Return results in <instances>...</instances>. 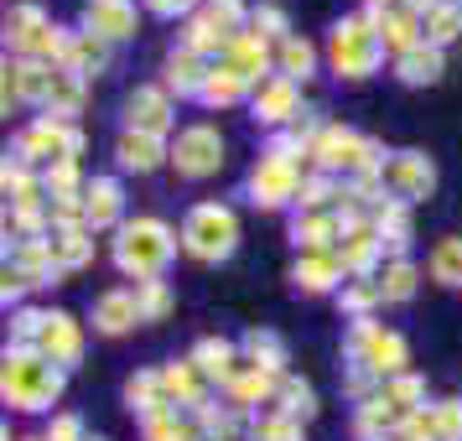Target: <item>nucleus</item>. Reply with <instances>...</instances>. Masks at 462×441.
Here are the masks:
<instances>
[{"instance_id":"22","label":"nucleus","mask_w":462,"mask_h":441,"mask_svg":"<svg viewBox=\"0 0 462 441\" xmlns=\"http://www.w3.org/2000/svg\"><path fill=\"white\" fill-rule=\"evenodd\" d=\"M229 390V400L245 410V405H260V400L271 395V390H281V379H275V369H260V363H239L234 369V379L224 384Z\"/></svg>"},{"instance_id":"50","label":"nucleus","mask_w":462,"mask_h":441,"mask_svg":"<svg viewBox=\"0 0 462 441\" xmlns=\"http://www.w3.org/2000/svg\"><path fill=\"white\" fill-rule=\"evenodd\" d=\"M374 11H379V0H374Z\"/></svg>"},{"instance_id":"27","label":"nucleus","mask_w":462,"mask_h":441,"mask_svg":"<svg viewBox=\"0 0 462 441\" xmlns=\"http://www.w3.org/2000/svg\"><path fill=\"white\" fill-rule=\"evenodd\" d=\"M192 369H198L203 379H218V384H229L239 363H234V348L224 343V337H203V343L192 348Z\"/></svg>"},{"instance_id":"35","label":"nucleus","mask_w":462,"mask_h":441,"mask_svg":"<svg viewBox=\"0 0 462 441\" xmlns=\"http://www.w3.org/2000/svg\"><path fill=\"white\" fill-rule=\"evenodd\" d=\"M416 280H420V271L411 260H390L384 275H379V291H384V301H411L416 296Z\"/></svg>"},{"instance_id":"13","label":"nucleus","mask_w":462,"mask_h":441,"mask_svg":"<svg viewBox=\"0 0 462 441\" xmlns=\"http://www.w3.org/2000/svg\"><path fill=\"white\" fill-rule=\"evenodd\" d=\"M125 130H141V135H167L171 130V99L162 88H135L125 99Z\"/></svg>"},{"instance_id":"11","label":"nucleus","mask_w":462,"mask_h":441,"mask_svg":"<svg viewBox=\"0 0 462 441\" xmlns=\"http://www.w3.org/2000/svg\"><path fill=\"white\" fill-rule=\"evenodd\" d=\"M84 32L105 37V42H125V37H135V5L130 0H84Z\"/></svg>"},{"instance_id":"43","label":"nucleus","mask_w":462,"mask_h":441,"mask_svg":"<svg viewBox=\"0 0 462 441\" xmlns=\"http://www.w3.org/2000/svg\"><path fill=\"white\" fill-rule=\"evenodd\" d=\"M431 416H437V441H462V400H437Z\"/></svg>"},{"instance_id":"39","label":"nucleus","mask_w":462,"mask_h":441,"mask_svg":"<svg viewBox=\"0 0 462 441\" xmlns=\"http://www.w3.org/2000/svg\"><path fill=\"white\" fill-rule=\"evenodd\" d=\"M135 301H141V322H162V317L171 312L167 280H141V286H135Z\"/></svg>"},{"instance_id":"51","label":"nucleus","mask_w":462,"mask_h":441,"mask_svg":"<svg viewBox=\"0 0 462 441\" xmlns=\"http://www.w3.org/2000/svg\"><path fill=\"white\" fill-rule=\"evenodd\" d=\"M94 441H105V436H94Z\"/></svg>"},{"instance_id":"42","label":"nucleus","mask_w":462,"mask_h":441,"mask_svg":"<svg viewBox=\"0 0 462 441\" xmlns=\"http://www.w3.org/2000/svg\"><path fill=\"white\" fill-rule=\"evenodd\" d=\"M203 16H208L218 32L239 37V26H245V0H208V5H203Z\"/></svg>"},{"instance_id":"21","label":"nucleus","mask_w":462,"mask_h":441,"mask_svg":"<svg viewBox=\"0 0 462 441\" xmlns=\"http://www.w3.org/2000/svg\"><path fill=\"white\" fill-rule=\"evenodd\" d=\"M47 250H52V265L58 271H79V265H88L94 260V229H52V239H47Z\"/></svg>"},{"instance_id":"7","label":"nucleus","mask_w":462,"mask_h":441,"mask_svg":"<svg viewBox=\"0 0 462 441\" xmlns=\"http://www.w3.org/2000/svg\"><path fill=\"white\" fill-rule=\"evenodd\" d=\"M79 151H84V135L68 125V120H32V125L16 135V161H47V167H58V161H79Z\"/></svg>"},{"instance_id":"17","label":"nucleus","mask_w":462,"mask_h":441,"mask_svg":"<svg viewBox=\"0 0 462 441\" xmlns=\"http://www.w3.org/2000/svg\"><path fill=\"white\" fill-rule=\"evenodd\" d=\"M115 156H120V167L125 171H156L167 161L171 151L162 146V135H141V130H125L120 141H115Z\"/></svg>"},{"instance_id":"9","label":"nucleus","mask_w":462,"mask_h":441,"mask_svg":"<svg viewBox=\"0 0 462 441\" xmlns=\"http://www.w3.org/2000/svg\"><path fill=\"white\" fill-rule=\"evenodd\" d=\"M379 182H384V192H390L395 203H416V198H431V188H437V167H431L426 151H400V156L384 161Z\"/></svg>"},{"instance_id":"14","label":"nucleus","mask_w":462,"mask_h":441,"mask_svg":"<svg viewBox=\"0 0 462 441\" xmlns=\"http://www.w3.org/2000/svg\"><path fill=\"white\" fill-rule=\"evenodd\" d=\"M343 275H348L343 254H333V250H301V260H296L291 280L301 286V291H333Z\"/></svg>"},{"instance_id":"48","label":"nucleus","mask_w":462,"mask_h":441,"mask_svg":"<svg viewBox=\"0 0 462 441\" xmlns=\"http://www.w3.org/2000/svg\"><path fill=\"white\" fill-rule=\"evenodd\" d=\"M47 441H84V420L79 416H58L47 426Z\"/></svg>"},{"instance_id":"20","label":"nucleus","mask_w":462,"mask_h":441,"mask_svg":"<svg viewBox=\"0 0 462 441\" xmlns=\"http://www.w3.org/2000/svg\"><path fill=\"white\" fill-rule=\"evenodd\" d=\"M374 229H379V239H384V250L395 254V260H405V244H411V213H405V203L379 198L374 203Z\"/></svg>"},{"instance_id":"46","label":"nucleus","mask_w":462,"mask_h":441,"mask_svg":"<svg viewBox=\"0 0 462 441\" xmlns=\"http://www.w3.org/2000/svg\"><path fill=\"white\" fill-rule=\"evenodd\" d=\"M374 301H384V291H379V280H364V275H358L354 286H343V307H348V312H358V317H364V307H374Z\"/></svg>"},{"instance_id":"25","label":"nucleus","mask_w":462,"mask_h":441,"mask_svg":"<svg viewBox=\"0 0 462 441\" xmlns=\"http://www.w3.org/2000/svg\"><path fill=\"white\" fill-rule=\"evenodd\" d=\"M208 73L213 68H203V58H198L192 47H177L167 58V88H177V94H203Z\"/></svg>"},{"instance_id":"3","label":"nucleus","mask_w":462,"mask_h":441,"mask_svg":"<svg viewBox=\"0 0 462 441\" xmlns=\"http://www.w3.org/2000/svg\"><path fill=\"white\" fill-rule=\"evenodd\" d=\"M171 250H177V239H171V229L162 218H135L115 239V265L125 275H141V280H162Z\"/></svg>"},{"instance_id":"29","label":"nucleus","mask_w":462,"mask_h":441,"mask_svg":"<svg viewBox=\"0 0 462 441\" xmlns=\"http://www.w3.org/2000/svg\"><path fill=\"white\" fill-rule=\"evenodd\" d=\"M337 234H343V224H337L333 213H301L296 229H291V239L301 244V250H328Z\"/></svg>"},{"instance_id":"5","label":"nucleus","mask_w":462,"mask_h":441,"mask_svg":"<svg viewBox=\"0 0 462 441\" xmlns=\"http://www.w3.org/2000/svg\"><path fill=\"white\" fill-rule=\"evenodd\" d=\"M182 244L192 260H229L239 244V218L224 203H198L182 224Z\"/></svg>"},{"instance_id":"8","label":"nucleus","mask_w":462,"mask_h":441,"mask_svg":"<svg viewBox=\"0 0 462 441\" xmlns=\"http://www.w3.org/2000/svg\"><path fill=\"white\" fill-rule=\"evenodd\" d=\"M171 167L177 177H213V171L224 167V135L213 125H188L177 135V146H171Z\"/></svg>"},{"instance_id":"44","label":"nucleus","mask_w":462,"mask_h":441,"mask_svg":"<svg viewBox=\"0 0 462 441\" xmlns=\"http://www.w3.org/2000/svg\"><path fill=\"white\" fill-rule=\"evenodd\" d=\"M125 400H130V410H151L162 400V374H135L125 384Z\"/></svg>"},{"instance_id":"10","label":"nucleus","mask_w":462,"mask_h":441,"mask_svg":"<svg viewBox=\"0 0 462 441\" xmlns=\"http://www.w3.org/2000/svg\"><path fill=\"white\" fill-rule=\"evenodd\" d=\"M250 198L260 208H281V203H291L301 198V171L296 161H275V156H260L250 171Z\"/></svg>"},{"instance_id":"23","label":"nucleus","mask_w":462,"mask_h":441,"mask_svg":"<svg viewBox=\"0 0 462 441\" xmlns=\"http://www.w3.org/2000/svg\"><path fill=\"white\" fill-rule=\"evenodd\" d=\"M265 63H271V52H265V37H254V32H239L229 42V52H224V68H234L245 84H254L265 73Z\"/></svg>"},{"instance_id":"18","label":"nucleus","mask_w":462,"mask_h":441,"mask_svg":"<svg viewBox=\"0 0 462 441\" xmlns=\"http://www.w3.org/2000/svg\"><path fill=\"white\" fill-rule=\"evenodd\" d=\"M337 254H343L348 275H364L379 254H384V239H379L374 224H348V229H343V250H337Z\"/></svg>"},{"instance_id":"2","label":"nucleus","mask_w":462,"mask_h":441,"mask_svg":"<svg viewBox=\"0 0 462 441\" xmlns=\"http://www.w3.org/2000/svg\"><path fill=\"white\" fill-rule=\"evenodd\" d=\"M337 78H369L384 63V37H379V11L369 16H348L333 26V42H328Z\"/></svg>"},{"instance_id":"45","label":"nucleus","mask_w":462,"mask_h":441,"mask_svg":"<svg viewBox=\"0 0 462 441\" xmlns=\"http://www.w3.org/2000/svg\"><path fill=\"white\" fill-rule=\"evenodd\" d=\"M42 188L52 192V198H73V188H79V161H58V167H47Z\"/></svg>"},{"instance_id":"32","label":"nucleus","mask_w":462,"mask_h":441,"mask_svg":"<svg viewBox=\"0 0 462 441\" xmlns=\"http://www.w3.org/2000/svg\"><path fill=\"white\" fill-rule=\"evenodd\" d=\"M229 42H234V37H229V32H218L208 16H192L188 32H182V47H192L198 58H208V52H218V58H224V52H229Z\"/></svg>"},{"instance_id":"24","label":"nucleus","mask_w":462,"mask_h":441,"mask_svg":"<svg viewBox=\"0 0 462 441\" xmlns=\"http://www.w3.org/2000/svg\"><path fill=\"white\" fill-rule=\"evenodd\" d=\"M395 78H400V84H411V88L437 84V78H441V47L420 42V47H411V52H400V58H395Z\"/></svg>"},{"instance_id":"19","label":"nucleus","mask_w":462,"mask_h":441,"mask_svg":"<svg viewBox=\"0 0 462 441\" xmlns=\"http://www.w3.org/2000/svg\"><path fill=\"white\" fill-rule=\"evenodd\" d=\"M120 218V182L115 177H94L84 188V224L88 229H109Z\"/></svg>"},{"instance_id":"40","label":"nucleus","mask_w":462,"mask_h":441,"mask_svg":"<svg viewBox=\"0 0 462 441\" xmlns=\"http://www.w3.org/2000/svg\"><path fill=\"white\" fill-rule=\"evenodd\" d=\"M245 354H250V363L275 369V374H281V363H286V348H281V337L275 333H250L245 337Z\"/></svg>"},{"instance_id":"36","label":"nucleus","mask_w":462,"mask_h":441,"mask_svg":"<svg viewBox=\"0 0 462 441\" xmlns=\"http://www.w3.org/2000/svg\"><path fill=\"white\" fill-rule=\"evenodd\" d=\"M312 63H317L312 42H301V37H286L281 42V78L301 84V78H312Z\"/></svg>"},{"instance_id":"12","label":"nucleus","mask_w":462,"mask_h":441,"mask_svg":"<svg viewBox=\"0 0 462 441\" xmlns=\"http://www.w3.org/2000/svg\"><path fill=\"white\" fill-rule=\"evenodd\" d=\"M37 354L52 358L58 369H68V363H79V354H84V337H79V322L68 312H47L42 322V337H37Z\"/></svg>"},{"instance_id":"30","label":"nucleus","mask_w":462,"mask_h":441,"mask_svg":"<svg viewBox=\"0 0 462 441\" xmlns=\"http://www.w3.org/2000/svg\"><path fill=\"white\" fill-rule=\"evenodd\" d=\"M379 395L395 405L400 426H405V416H416V410H420V400H426V384H420L416 374H395V379H384V384H379Z\"/></svg>"},{"instance_id":"34","label":"nucleus","mask_w":462,"mask_h":441,"mask_svg":"<svg viewBox=\"0 0 462 441\" xmlns=\"http://www.w3.org/2000/svg\"><path fill=\"white\" fill-rule=\"evenodd\" d=\"M245 78H239V73H234V68H213L208 73V84H203V94H198V99H203V105H213V109H224V105H234V99H239V94H245Z\"/></svg>"},{"instance_id":"47","label":"nucleus","mask_w":462,"mask_h":441,"mask_svg":"<svg viewBox=\"0 0 462 441\" xmlns=\"http://www.w3.org/2000/svg\"><path fill=\"white\" fill-rule=\"evenodd\" d=\"M250 26H254V37H281V42L291 37V32H286V16H281L275 5H254V11H250Z\"/></svg>"},{"instance_id":"33","label":"nucleus","mask_w":462,"mask_h":441,"mask_svg":"<svg viewBox=\"0 0 462 441\" xmlns=\"http://www.w3.org/2000/svg\"><path fill=\"white\" fill-rule=\"evenodd\" d=\"M79 105H84V78L68 73V68H58V84H52L47 115H52V120H68V115H79Z\"/></svg>"},{"instance_id":"37","label":"nucleus","mask_w":462,"mask_h":441,"mask_svg":"<svg viewBox=\"0 0 462 441\" xmlns=\"http://www.w3.org/2000/svg\"><path fill=\"white\" fill-rule=\"evenodd\" d=\"M275 400H281V410H286L291 420H312L317 416V395H312V384H301V379H281Z\"/></svg>"},{"instance_id":"15","label":"nucleus","mask_w":462,"mask_h":441,"mask_svg":"<svg viewBox=\"0 0 462 441\" xmlns=\"http://www.w3.org/2000/svg\"><path fill=\"white\" fill-rule=\"evenodd\" d=\"M296 115V84L291 78H260V88H254V120L260 125H286Z\"/></svg>"},{"instance_id":"4","label":"nucleus","mask_w":462,"mask_h":441,"mask_svg":"<svg viewBox=\"0 0 462 441\" xmlns=\"http://www.w3.org/2000/svg\"><path fill=\"white\" fill-rule=\"evenodd\" d=\"M5 42L16 47V58H32V63H58V68H63L68 42H73V37H68L63 26L47 22L42 5H16V11H11V22H5Z\"/></svg>"},{"instance_id":"49","label":"nucleus","mask_w":462,"mask_h":441,"mask_svg":"<svg viewBox=\"0 0 462 441\" xmlns=\"http://www.w3.org/2000/svg\"><path fill=\"white\" fill-rule=\"evenodd\" d=\"M156 16H182V11H192V0H146Z\"/></svg>"},{"instance_id":"52","label":"nucleus","mask_w":462,"mask_h":441,"mask_svg":"<svg viewBox=\"0 0 462 441\" xmlns=\"http://www.w3.org/2000/svg\"><path fill=\"white\" fill-rule=\"evenodd\" d=\"M5 441H11V436H5Z\"/></svg>"},{"instance_id":"26","label":"nucleus","mask_w":462,"mask_h":441,"mask_svg":"<svg viewBox=\"0 0 462 441\" xmlns=\"http://www.w3.org/2000/svg\"><path fill=\"white\" fill-rule=\"evenodd\" d=\"M105 63H109V42H105V37H88V32H79V37L68 42V58H63L68 73L94 78V73H105Z\"/></svg>"},{"instance_id":"41","label":"nucleus","mask_w":462,"mask_h":441,"mask_svg":"<svg viewBox=\"0 0 462 441\" xmlns=\"http://www.w3.org/2000/svg\"><path fill=\"white\" fill-rule=\"evenodd\" d=\"M254 441H301V420H291L286 410L254 420Z\"/></svg>"},{"instance_id":"6","label":"nucleus","mask_w":462,"mask_h":441,"mask_svg":"<svg viewBox=\"0 0 462 441\" xmlns=\"http://www.w3.org/2000/svg\"><path fill=\"white\" fill-rule=\"evenodd\" d=\"M343 354L354 358L358 369H369L379 384L395 379V374H405V337L384 333V327L369 322V317H358L354 322V333H348V343H343Z\"/></svg>"},{"instance_id":"16","label":"nucleus","mask_w":462,"mask_h":441,"mask_svg":"<svg viewBox=\"0 0 462 441\" xmlns=\"http://www.w3.org/2000/svg\"><path fill=\"white\" fill-rule=\"evenodd\" d=\"M141 322V301H135V291H105L99 301H94V327L105 337H120L130 333Z\"/></svg>"},{"instance_id":"28","label":"nucleus","mask_w":462,"mask_h":441,"mask_svg":"<svg viewBox=\"0 0 462 441\" xmlns=\"http://www.w3.org/2000/svg\"><path fill=\"white\" fill-rule=\"evenodd\" d=\"M162 395L177 400V405H192V410L203 405V374L192 369V358L188 363H167V369H162Z\"/></svg>"},{"instance_id":"1","label":"nucleus","mask_w":462,"mask_h":441,"mask_svg":"<svg viewBox=\"0 0 462 441\" xmlns=\"http://www.w3.org/2000/svg\"><path fill=\"white\" fill-rule=\"evenodd\" d=\"M0 395L16 410H47L52 400L63 395V369L42 354L26 348H5V374H0Z\"/></svg>"},{"instance_id":"31","label":"nucleus","mask_w":462,"mask_h":441,"mask_svg":"<svg viewBox=\"0 0 462 441\" xmlns=\"http://www.w3.org/2000/svg\"><path fill=\"white\" fill-rule=\"evenodd\" d=\"M420 26H426V42H431V47L457 42V37H462V5H457V0H441V5Z\"/></svg>"},{"instance_id":"38","label":"nucleus","mask_w":462,"mask_h":441,"mask_svg":"<svg viewBox=\"0 0 462 441\" xmlns=\"http://www.w3.org/2000/svg\"><path fill=\"white\" fill-rule=\"evenodd\" d=\"M431 280L462 286V239H441L437 250H431Z\"/></svg>"}]
</instances>
